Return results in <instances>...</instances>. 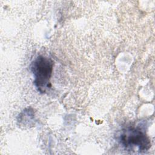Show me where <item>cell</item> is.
<instances>
[{"instance_id":"6da1fadb","label":"cell","mask_w":155,"mask_h":155,"mask_svg":"<svg viewBox=\"0 0 155 155\" xmlns=\"http://www.w3.org/2000/svg\"><path fill=\"white\" fill-rule=\"evenodd\" d=\"M53 68V61L44 56H38L32 63L31 71L35 78L34 84L41 93L45 92L50 87Z\"/></svg>"},{"instance_id":"7a4b0ae2","label":"cell","mask_w":155,"mask_h":155,"mask_svg":"<svg viewBox=\"0 0 155 155\" xmlns=\"http://www.w3.org/2000/svg\"><path fill=\"white\" fill-rule=\"evenodd\" d=\"M119 139L120 144L130 151L137 148L139 152H145L151 147L149 138L139 128L128 127L122 130Z\"/></svg>"}]
</instances>
